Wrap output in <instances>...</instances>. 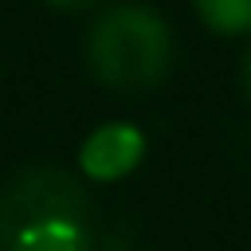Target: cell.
Instances as JSON below:
<instances>
[{
	"instance_id": "cell-1",
	"label": "cell",
	"mask_w": 251,
	"mask_h": 251,
	"mask_svg": "<svg viewBox=\"0 0 251 251\" xmlns=\"http://www.w3.org/2000/svg\"><path fill=\"white\" fill-rule=\"evenodd\" d=\"M94 208L63 169H31L0 196V251H90Z\"/></svg>"
},
{
	"instance_id": "cell-2",
	"label": "cell",
	"mask_w": 251,
	"mask_h": 251,
	"mask_svg": "<svg viewBox=\"0 0 251 251\" xmlns=\"http://www.w3.org/2000/svg\"><path fill=\"white\" fill-rule=\"evenodd\" d=\"M86 59L110 90H153L173 67V31L149 4H118L94 20Z\"/></svg>"
},
{
	"instance_id": "cell-3",
	"label": "cell",
	"mask_w": 251,
	"mask_h": 251,
	"mask_svg": "<svg viewBox=\"0 0 251 251\" xmlns=\"http://www.w3.org/2000/svg\"><path fill=\"white\" fill-rule=\"evenodd\" d=\"M141 157H145V133L133 122H106L82 141L78 169L86 180L110 184V180L129 176L141 165Z\"/></svg>"
},
{
	"instance_id": "cell-4",
	"label": "cell",
	"mask_w": 251,
	"mask_h": 251,
	"mask_svg": "<svg viewBox=\"0 0 251 251\" xmlns=\"http://www.w3.org/2000/svg\"><path fill=\"white\" fill-rule=\"evenodd\" d=\"M204 27L216 35H247L251 31V0H192Z\"/></svg>"
},
{
	"instance_id": "cell-5",
	"label": "cell",
	"mask_w": 251,
	"mask_h": 251,
	"mask_svg": "<svg viewBox=\"0 0 251 251\" xmlns=\"http://www.w3.org/2000/svg\"><path fill=\"white\" fill-rule=\"evenodd\" d=\"M47 8H55V12H90V8H98L102 0H43Z\"/></svg>"
},
{
	"instance_id": "cell-6",
	"label": "cell",
	"mask_w": 251,
	"mask_h": 251,
	"mask_svg": "<svg viewBox=\"0 0 251 251\" xmlns=\"http://www.w3.org/2000/svg\"><path fill=\"white\" fill-rule=\"evenodd\" d=\"M239 75H243V90H247V98H251V47H247V55H243V67H239Z\"/></svg>"
}]
</instances>
